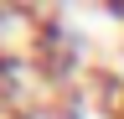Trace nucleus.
Masks as SVG:
<instances>
[{
  "mask_svg": "<svg viewBox=\"0 0 124 119\" xmlns=\"http://www.w3.org/2000/svg\"><path fill=\"white\" fill-rule=\"evenodd\" d=\"M114 16H124V5H114Z\"/></svg>",
  "mask_w": 124,
  "mask_h": 119,
  "instance_id": "1",
  "label": "nucleus"
}]
</instances>
